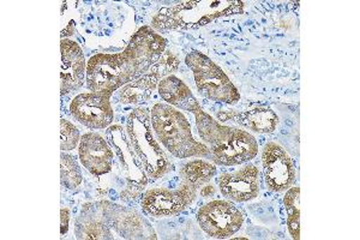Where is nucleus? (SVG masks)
<instances>
[{
	"label": "nucleus",
	"mask_w": 360,
	"mask_h": 240,
	"mask_svg": "<svg viewBox=\"0 0 360 240\" xmlns=\"http://www.w3.org/2000/svg\"><path fill=\"white\" fill-rule=\"evenodd\" d=\"M166 40L150 25L139 28L120 53H98L86 64L90 91L112 94L149 71L166 51Z\"/></svg>",
	"instance_id": "f257e3e1"
},
{
	"label": "nucleus",
	"mask_w": 360,
	"mask_h": 240,
	"mask_svg": "<svg viewBox=\"0 0 360 240\" xmlns=\"http://www.w3.org/2000/svg\"><path fill=\"white\" fill-rule=\"evenodd\" d=\"M217 175V165L205 159L190 160L179 171L181 183L176 189L152 187L141 197V207L153 217H169L184 212L195 202L198 191Z\"/></svg>",
	"instance_id": "f03ea898"
},
{
	"label": "nucleus",
	"mask_w": 360,
	"mask_h": 240,
	"mask_svg": "<svg viewBox=\"0 0 360 240\" xmlns=\"http://www.w3.org/2000/svg\"><path fill=\"white\" fill-rule=\"evenodd\" d=\"M156 139L176 159L212 160L210 147L193 137L191 124L176 107L158 102L150 110Z\"/></svg>",
	"instance_id": "7ed1b4c3"
},
{
	"label": "nucleus",
	"mask_w": 360,
	"mask_h": 240,
	"mask_svg": "<svg viewBox=\"0 0 360 240\" xmlns=\"http://www.w3.org/2000/svg\"><path fill=\"white\" fill-rule=\"evenodd\" d=\"M244 8L245 3L237 0L181 1L161 8L150 27L158 33L201 28L221 17L242 15Z\"/></svg>",
	"instance_id": "20e7f679"
},
{
	"label": "nucleus",
	"mask_w": 360,
	"mask_h": 240,
	"mask_svg": "<svg viewBox=\"0 0 360 240\" xmlns=\"http://www.w3.org/2000/svg\"><path fill=\"white\" fill-rule=\"evenodd\" d=\"M125 130L149 179L154 182L172 171L174 168L172 158L161 148V143L153 130L150 110L139 107L132 110L127 117Z\"/></svg>",
	"instance_id": "39448f33"
},
{
	"label": "nucleus",
	"mask_w": 360,
	"mask_h": 240,
	"mask_svg": "<svg viewBox=\"0 0 360 240\" xmlns=\"http://www.w3.org/2000/svg\"><path fill=\"white\" fill-rule=\"evenodd\" d=\"M158 90L160 96L166 103L195 115L197 132L203 142L215 146L224 142L234 130V127L222 125L221 122H217L212 115L205 113L193 91L184 82L174 75H171L160 82Z\"/></svg>",
	"instance_id": "423d86ee"
},
{
	"label": "nucleus",
	"mask_w": 360,
	"mask_h": 240,
	"mask_svg": "<svg viewBox=\"0 0 360 240\" xmlns=\"http://www.w3.org/2000/svg\"><path fill=\"white\" fill-rule=\"evenodd\" d=\"M106 139L118 158L125 179V187L120 194V201L129 203L139 200L147 189L149 178L141 160L132 149L127 130L118 124L111 125L107 127Z\"/></svg>",
	"instance_id": "0eeeda50"
},
{
	"label": "nucleus",
	"mask_w": 360,
	"mask_h": 240,
	"mask_svg": "<svg viewBox=\"0 0 360 240\" xmlns=\"http://www.w3.org/2000/svg\"><path fill=\"white\" fill-rule=\"evenodd\" d=\"M185 64L193 71L197 89L205 98L215 102L233 105L240 100V94L221 68L200 51H191L185 57Z\"/></svg>",
	"instance_id": "6e6552de"
},
{
	"label": "nucleus",
	"mask_w": 360,
	"mask_h": 240,
	"mask_svg": "<svg viewBox=\"0 0 360 240\" xmlns=\"http://www.w3.org/2000/svg\"><path fill=\"white\" fill-rule=\"evenodd\" d=\"M98 204L107 226L118 236L117 239H158L152 224L136 209L107 200L98 201Z\"/></svg>",
	"instance_id": "1a4fd4ad"
},
{
	"label": "nucleus",
	"mask_w": 360,
	"mask_h": 240,
	"mask_svg": "<svg viewBox=\"0 0 360 240\" xmlns=\"http://www.w3.org/2000/svg\"><path fill=\"white\" fill-rule=\"evenodd\" d=\"M200 227L214 239H229L242 228L244 216L229 200L210 201L197 212Z\"/></svg>",
	"instance_id": "9d476101"
},
{
	"label": "nucleus",
	"mask_w": 360,
	"mask_h": 240,
	"mask_svg": "<svg viewBox=\"0 0 360 240\" xmlns=\"http://www.w3.org/2000/svg\"><path fill=\"white\" fill-rule=\"evenodd\" d=\"M179 68V61L174 54L168 51L161 56L159 61L149 69L148 72L120 88L119 101L124 105H142L152 99L153 93L158 89L160 82L174 74Z\"/></svg>",
	"instance_id": "9b49d317"
},
{
	"label": "nucleus",
	"mask_w": 360,
	"mask_h": 240,
	"mask_svg": "<svg viewBox=\"0 0 360 240\" xmlns=\"http://www.w3.org/2000/svg\"><path fill=\"white\" fill-rule=\"evenodd\" d=\"M112 94H78L70 103V112L78 122L90 130H101L112 125L115 110L112 107Z\"/></svg>",
	"instance_id": "f8f14e48"
},
{
	"label": "nucleus",
	"mask_w": 360,
	"mask_h": 240,
	"mask_svg": "<svg viewBox=\"0 0 360 240\" xmlns=\"http://www.w3.org/2000/svg\"><path fill=\"white\" fill-rule=\"evenodd\" d=\"M263 175L270 191H287L295 183L297 171L291 156L275 142L266 143L262 151Z\"/></svg>",
	"instance_id": "ddd939ff"
},
{
	"label": "nucleus",
	"mask_w": 360,
	"mask_h": 240,
	"mask_svg": "<svg viewBox=\"0 0 360 240\" xmlns=\"http://www.w3.org/2000/svg\"><path fill=\"white\" fill-rule=\"evenodd\" d=\"M212 163L219 166H238L257 156L258 143L255 136L234 127L224 142L210 146Z\"/></svg>",
	"instance_id": "4468645a"
},
{
	"label": "nucleus",
	"mask_w": 360,
	"mask_h": 240,
	"mask_svg": "<svg viewBox=\"0 0 360 240\" xmlns=\"http://www.w3.org/2000/svg\"><path fill=\"white\" fill-rule=\"evenodd\" d=\"M222 196L229 201L244 203L259 195V171L255 165H245L232 173H222L217 178Z\"/></svg>",
	"instance_id": "2eb2a0df"
},
{
	"label": "nucleus",
	"mask_w": 360,
	"mask_h": 240,
	"mask_svg": "<svg viewBox=\"0 0 360 240\" xmlns=\"http://www.w3.org/2000/svg\"><path fill=\"white\" fill-rule=\"evenodd\" d=\"M78 156L86 171L100 177L111 172L115 151L101 134L86 132L78 144Z\"/></svg>",
	"instance_id": "dca6fc26"
},
{
	"label": "nucleus",
	"mask_w": 360,
	"mask_h": 240,
	"mask_svg": "<svg viewBox=\"0 0 360 240\" xmlns=\"http://www.w3.org/2000/svg\"><path fill=\"white\" fill-rule=\"evenodd\" d=\"M62 66H60V91L62 95L82 88L86 80V63L82 49L76 41L62 39Z\"/></svg>",
	"instance_id": "f3484780"
},
{
	"label": "nucleus",
	"mask_w": 360,
	"mask_h": 240,
	"mask_svg": "<svg viewBox=\"0 0 360 240\" xmlns=\"http://www.w3.org/2000/svg\"><path fill=\"white\" fill-rule=\"evenodd\" d=\"M217 122H233L257 134H271L278 125V114L268 107H256L244 112L221 110L217 114Z\"/></svg>",
	"instance_id": "a211bd4d"
},
{
	"label": "nucleus",
	"mask_w": 360,
	"mask_h": 240,
	"mask_svg": "<svg viewBox=\"0 0 360 240\" xmlns=\"http://www.w3.org/2000/svg\"><path fill=\"white\" fill-rule=\"evenodd\" d=\"M75 236L79 240L117 239L103 220L98 202L83 204L75 220Z\"/></svg>",
	"instance_id": "6ab92c4d"
},
{
	"label": "nucleus",
	"mask_w": 360,
	"mask_h": 240,
	"mask_svg": "<svg viewBox=\"0 0 360 240\" xmlns=\"http://www.w3.org/2000/svg\"><path fill=\"white\" fill-rule=\"evenodd\" d=\"M283 206L287 213V228L292 238L300 239V189L292 187L283 197Z\"/></svg>",
	"instance_id": "aec40b11"
},
{
	"label": "nucleus",
	"mask_w": 360,
	"mask_h": 240,
	"mask_svg": "<svg viewBox=\"0 0 360 240\" xmlns=\"http://www.w3.org/2000/svg\"><path fill=\"white\" fill-rule=\"evenodd\" d=\"M83 175L81 166L75 156L62 151L60 154V183L63 187L75 190L82 184Z\"/></svg>",
	"instance_id": "412c9836"
},
{
	"label": "nucleus",
	"mask_w": 360,
	"mask_h": 240,
	"mask_svg": "<svg viewBox=\"0 0 360 240\" xmlns=\"http://www.w3.org/2000/svg\"><path fill=\"white\" fill-rule=\"evenodd\" d=\"M81 141V134L77 127H75V124L66 120V119H60V149L62 151H74L79 144Z\"/></svg>",
	"instance_id": "4be33fe9"
},
{
	"label": "nucleus",
	"mask_w": 360,
	"mask_h": 240,
	"mask_svg": "<svg viewBox=\"0 0 360 240\" xmlns=\"http://www.w3.org/2000/svg\"><path fill=\"white\" fill-rule=\"evenodd\" d=\"M70 210L69 208L63 207L60 209V234L65 236L69 232Z\"/></svg>",
	"instance_id": "5701e85b"
},
{
	"label": "nucleus",
	"mask_w": 360,
	"mask_h": 240,
	"mask_svg": "<svg viewBox=\"0 0 360 240\" xmlns=\"http://www.w3.org/2000/svg\"><path fill=\"white\" fill-rule=\"evenodd\" d=\"M215 192H217V190H215V187L212 185V184H205V185H203V187H201V190H200V195L202 196V197H212V196L215 195Z\"/></svg>",
	"instance_id": "b1692460"
}]
</instances>
